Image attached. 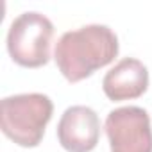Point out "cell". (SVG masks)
<instances>
[{
	"label": "cell",
	"mask_w": 152,
	"mask_h": 152,
	"mask_svg": "<svg viewBox=\"0 0 152 152\" xmlns=\"http://www.w3.org/2000/svg\"><path fill=\"white\" fill-rule=\"evenodd\" d=\"M118 56V38L107 25H84L64 32L54 52L56 64L68 83H79Z\"/></svg>",
	"instance_id": "obj_1"
},
{
	"label": "cell",
	"mask_w": 152,
	"mask_h": 152,
	"mask_svg": "<svg viewBox=\"0 0 152 152\" xmlns=\"http://www.w3.org/2000/svg\"><path fill=\"white\" fill-rule=\"evenodd\" d=\"M54 104L43 93H22L0 102V129L20 147L32 148L43 140Z\"/></svg>",
	"instance_id": "obj_2"
},
{
	"label": "cell",
	"mask_w": 152,
	"mask_h": 152,
	"mask_svg": "<svg viewBox=\"0 0 152 152\" xmlns=\"http://www.w3.org/2000/svg\"><path fill=\"white\" fill-rule=\"evenodd\" d=\"M54 36L52 22L36 11H29L13 20L7 32V52L11 59L25 68H39L50 59Z\"/></svg>",
	"instance_id": "obj_3"
},
{
	"label": "cell",
	"mask_w": 152,
	"mask_h": 152,
	"mask_svg": "<svg viewBox=\"0 0 152 152\" xmlns=\"http://www.w3.org/2000/svg\"><path fill=\"white\" fill-rule=\"evenodd\" d=\"M106 134L111 152H152L150 116L143 107L113 109L106 118Z\"/></svg>",
	"instance_id": "obj_4"
},
{
	"label": "cell",
	"mask_w": 152,
	"mask_h": 152,
	"mask_svg": "<svg viewBox=\"0 0 152 152\" xmlns=\"http://www.w3.org/2000/svg\"><path fill=\"white\" fill-rule=\"evenodd\" d=\"M100 138V120L88 106L68 107L57 124V140L68 152H91Z\"/></svg>",
	"instance_id": "obj_5"
},
{
	"label": "cell",
	"mask_w": 152,
	"mask_h": 152,
	"mask_svg": "<svg viewBox=\"0 0 152 152\" xmlns=\"http://www.w3.org/2000/svg\"><path fill=\"white\" fill-rule=\"evenodd\" d=\"M148 88V70L134 57H125L116 63L102 81V90L106 97L113 102L132 100L141 97Z\"/></svg>",
	"instance_id": "obj_6"
}]
</instances>
